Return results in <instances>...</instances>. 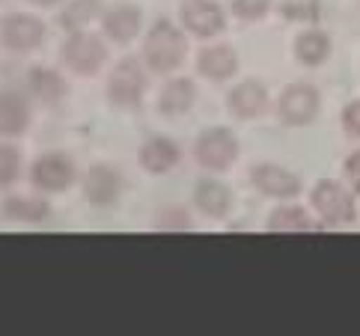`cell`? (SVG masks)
<instances>
[{"mask_svg": "<svg viewBox=\"0 0 360 336\" xmlns=\"http://www.w3.org/2000/svg\"><path fill=\"white\" fill-rule=\"evenodd\" d=\"M185 60V36L170 21H158L146 39V63L155 72H173Z\"/></svg>", "mask_w": 360, "mask_h": 336, "instance_id": "obj_1", "label": "cell"}, {"mask_svg": "<svg viewBox=\"0 0 360 336\" xmlns=\"http://www.w3.org/2000/svg\"><path fill=\"white\" fill-rule=\"evenodd\" d=\"M143 86H146V77L143 69H140L137 60H122L117 69H113L110 81H108V98L120 108H131L143 96Z\"/></svg>", "mask_w": 360, "mask_h": 336, "instance_id": "obj_2", "label": "cell"}, {"mask_svg": "<svg viewBox=\"0 0 360 336\" xmlns=\"http://www.w3.org/2000/svg\"><path fill=\"white\" fill-rule=\"evenodd\" d=\"M236 155H238V143L226 128H212V131H205L197 140V161L205 170H226Z\"/></svg>", "mask_w": 360, "mask_h": 336, "instance_id": "obj_3", "label": "cell"}, {"mask_svg": "<svg viewBox=\"0 0 360 336\" xmlns=\"http://www.w3.org/2000/svg\"><path fill=\"white\" fill-rule=\"evenodd\" d=\"M63 60L78 75H96L101 69V63H105V45L96 36L75 30V36L63 45Z\"/></svg>", "mask_w": 360, "mask_h": 336, "instance_id": "obj_4", "label": "cell"}, {"mask_svg": "<svg viewBox=\"0 0 360 336\" xmlns=\"http://www.w3.org/2000/svg\"><path fill=\"white\" fill-rule=\"evenodd\" d=\"M75 182V164L66 155H42L39 161L33 164V185L42 190H66Z\"/></svg>", "mask_w": 360, "mask_h": 336, "instance_id": "obj_5", "label": "cell"}, {"mask_svg": "<svg viewBox=\"0 0 360 336\" xmlns=\"http://www.w3.org/2000/svg\"><path fill=\"white\" fill-rule=\"evenodd\" d=\"M313 205L321 212L328 224H345L354 217V205L352 197L345 193V188L333 185V182H319L313 190Z\"/></svg>", "mask_w": 360, "mask_h": 336, "instance_id": "obj_6", "label": "cell"}, {"mask_svg": "<svg viewBox=\"0 0 360 336\" xmlns=\"http://www.w3.org/2000/svg\"><path fill=\"white\" fill-rule=\"evenodd\" d=\"M280 119L289 122V125H304L310 122L316 110H319V96L313 86H304V84H295L289 86L280 98Z\"/></svg>", "mask_w": 360, "mask_h": 336, "instance_id": "obj_7", "label": "cell"}, {"mask_svg": "<svg viewBox=\"0 0 360 336\" xmlns=\"http://www.w3.org/2000/svg\"><path fill=\"white\" fill-rule=\"evenodd\" d=\"M4 45L9 51H33L42 42L45 36V24L33 15H9L4 21Z\"/></svg>", "mask_w": 360, "mask_h": 336, "instance_id": "obj_8", "label": "cell"}, {"mask_svg": "<svg viewBox=\"0 0 360 336\" xmlns=\"http://www.w3.org/2000/svg\"><path fill=\"white\" fill-rule=\"evenodd\" d=\"M182 21L197 36H214L224 30V12L212 0H188L182 6Z\"/></svg>", "mask_w": 360, "mask_h": 336, "instance_id": "obj_9", "label": "cell"}, {"mask_svg": "<svg viewBox=\"0 0 360 336\" xmlns=\"http://www.w3.org/2000/svg\"><path fill=\"white\" fill-rule=\"evenodd\" d=\"M120 185H122V179L117 170H110V167H93L84 176V197L96 205H110L120 197Z\"/></svg>", "mask_w": 360, "mask_h": 336, "instance_id": "obj_10", "label": "cell"}, {"mask_svg": "<svg viewBox=\"0 0 360 336\" xmlns=\"http://www.w3.org/2000/svg\"><path fill=\"white\" fill-rule=\"evenodd\" d=\"M253 182H256V188H259L262 193H268V197H280V200L298 197V190H301L298 179H295L292 173H286V170H280V167H271V164L256 167V170H253Z\"/></svg>", "mask_w": 360, "mask_h": 336, "instance_id": "obj_11", "label": "cell"}, {"mask_svg": "<svg viewBox=\"0 0 360 336\" xmlns=\"http://www.w3.org/2000/svg\"><path fill=\"white\" fill-rule=\"evenodd\" d=\"M140 164L146 167L149 173H170L173 167L179 164V149L176 143H170V140H164V137H152L149 143L140 149Z\"/></svg>", "mask_w": 360, "mask_h": 336, "instance_id": "obj_12", "label": "cell"}, {"mask_svg": "<svg viewBox=\"0 0 360 336\" xmlns=\"http://www.w3.org/2000/svg\"><path fill=\"white\" fill-rule=\"evenodd\" d=\"M268 105V96H265V89L259 84H238L233 89V96H229V108H233L236 116H241V119H250V116H259Z\"/></svg>", "mask_w": 360, "mask_h": 336, "instance_id": "obj_13", "label": "cell"}, {"mask_svg": "<svg viewBox=\"0 0 360 336\" xmlns=\"http://www.w3.org/2000/svg\"><path fill=\"white\" fill-rule=\"evenodd\" d=\"M236 66H238V60L233 54V48H226V45L205 48L200 54V72L205 77H212V81H226L236 72Z\"/></svg>", "mask_w": 360, "mask_h": 336, "instance_id": "obj_14", "label": "cell"}, {"mask_svg": "<svg viewBox=\"0 0 360 336\" xmlns=\"http://www.w3.org/2000/svg\"><path fill=\"white\" fill-rule=\"evenodd\" d=\"M140 30V12L134 6H117L105 15V33L113 42H131Z\"/></svg>", "mask_w": 360, "mask_h": 336, "instance_id": "obj_15", "label": "cell"}, {"mask_svg": "<svg viewBox=\"0 0 360 336\" xmlns=\"http://www.w3.org/2000/svg\"><path fill=\"white\" fill-rule=\"evenodd\" d=\"M30 122V110L24 98L12 93H0V134H21Z\"/></svg>", "mask_w": 360, "mask_h": 336, "instance_id": "obj_16", "label": "cell"}, {"mask_svg": "<svg viewBox=\"0 0 360 336\" xmlns=\"http://www.w3.org/2000/svg\"><path fill=\"white\" fill-rule=\"evenodd\" d=\"M194 105V84L191 81H170L161 89L158 98V110L167 116H179Z\"/></svg>", "mask_w": 360, "mask_h": 336, "instance_id": "obj_17", "label": "cell"}, {"mask_svg": "<svg viewBox=\"0 0 360 336\" xmlns=\"http://www.w3.org/2000/svg\"><path fill=\"white\" fill-rule=\"evenodd\" d=\"M194 202L200 205V212H205L209 217H224L229 209V190L221 182H200Z\"/></svg>", "mask_w": 360, "mask_h": 336, "instance_id": "obj_18", "label": "cell"}, {"mask_svg": "<svg viewBox=\"0 0 360 336\" xmlns=\"http://www.w3.org/2000/svg\"><path fill=\"white\" fill-rule=\"evenodd\" d=\"M30 89L36 93L39 101L54 105V101H60L63 96H66V81H63L57 72H51V69H33L30 72Z\"/></svg>", "mask_w": 360, "mask_h": 336, "instance_id": "obj_19", "label": "cell"}, {"mask_svg": "<svg viewBox=\"0 0 360 336\" xmlns=\"http://www.w3.org/2000/svg\"><path fill=\"white\" fill-rule=\"evenodd\" d=\"M48 202L45 200H24V197H12L4 202V214L12 217V221H45L48 217Z\"/></svg>", "mask_w": 360, "mask_h": 336, "instance_id": "obj_20", "label": "cell"}, {"mask_svg": "<svg viewBox=\"0 0 360 336\" xmlns=\"http://www.w3.org/2000/svg\"><path fill=\"white\" fill-rule=\"evenodd\" d=\"M295 51H298L301 63H307V66H319V63L330 54V42H328L325 33L310 30V33H304L298 39V48H295Z\"/></svg>", "mask_w": 360, "mask_h": 336, "instance_id": "obj_21", "label": "cell"}, {"mask_svg": "<svg viewBox=\"0 0 360 336\" xmlns=\"http://www.w3.org/2000/svg\"><path fill=\"white\" fill-rule=\"evenodd\" d=\"M98 12H101L98 0H75V4H69L66 12H63L60 24H63V30H72L75 33V30L86 27V24L98 15Z\"/></svg>", "mask_w": 360, "mask_h": 336, "instance_id": "obj_22", "label": "cell"}, {"mask_svg": "<svg viewBox=\"0 0 360 336\" xmlns=\"http://www.w3.org/2000/svg\"><path fill=\"white\" fill-rule=\"evenodd\" d=\"M268 229L271 232H301V229H310V221L304 217L301 209H283L268 221Z\"/></svg>", "mask_w": 360, "mask_h": 336, "instance_id": "obj_23", "label": "cell"}, {"mask_svg": "<svg viewBox=\"0 0 360 336\" xmlns=\"http://www.w3.org/2000/svg\"><path fill=\"white\" fill-rule=\"evenodd\" d=\"M21 173V155L12 146H0V188L12 185Z\"/></svg>", "mask_w": 360, "mask_h": 336, "instance_id": "obj_24", "label": "cell"}, {"mask_svg": "<svg viewBox=\"0 0 360 336\" xmlns=\"http://www.w3.org/2000/svg\"><path fill=\"white\" fill-rule=\"evenodd\" d=\"M236 15L241 18H259L268 12V0H236Z\"/></svg>", "mask_w": 360, "mask_h": 336, "instance_id": "obj_25", "label": "cell"}, {"mask_svg": "<svg viewBox=\"0 0 360 336\" xmlns=\"http://www.w3.org/2000/svg\"><path fill=\"white\" fill-rule=\"evenodd\" d=\"M342 122H345V131L360 137V101H354V105L345 108V113H342Z\"/></svg>", "mask_w": 360, "mask_h": 336, "instance_id": "obj_26", "label": "cell"}, {"mask_svg": "<svg viewBox=\"0 0 360 336\" xmlns=\"http://www.w3.org/2000/svg\"><path fill=\"white\" fill-rule=\"evenodd\" d=\"M345 170H349V176L354 179V182H360V152L352 155V158H349V167H345Z\"/></svg>", "mask_w": 360, "mask_h": 336, "instance_id": "obj_27", "label": "cell"}, {"mask_svg": "<svg viewBox=\"0 0 360 336\" xmlns=\"http://www.w3.org/2000/svg\"><path fill=\"white\" fill-rule=\"evenodd\" d=\"M30 4H36V6H51V4H57V0H30Z\"/></svg>", "mask_w": 360, "mask_h": 336, "instance_id": "obj_28", "label": "cell"}]
</instances>
